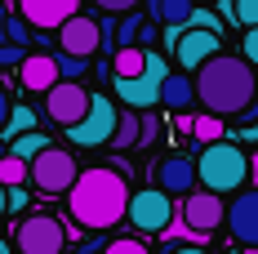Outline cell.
<instances>
[{"instance_id":"obj_34","label":"cell","mask_w":258,"mask_h":254,"mask_svg":"<svg viewBox=\"0 0 258 254\" xmlns=\"http://www.w3.org/2000/svg\"><path fill=\"white\" fill-rule=\"evenodd\" d=\"M103 14H129V9H138V0H94Z\"/></svg>"},{"instance_id":"obj_28","label":"cell","mask_w":258,"mask_h":254,"mask_svg":"<svg viewBox=\"0 0 258 254\" xmlns=\"http://www.w3.org/2000/svg\"><path fill=\"white\" fill-rule=\"evenodd\" d=\"M232 23L236 27H258V0H232Z\"/></svg>"},{"instance_id":"obj_31","label":"cell","mask_w":258,"mask_h":254,"mask_svg":"<svg viewBox=\"0 0 258 254\" xmlns=\"http://www.w3.org/2000/svg\"><path fill=\"white\" fill-rule=\"evenodd\" d=\"M240 58L258 67V27H245V36H240Z\"/></svg>"},{"instance_id":"obj_39","label":"cell","mask_w":258,"mask_h":254,"mask_svg":"<svg viewBox=\"0 0 258 254\" xmlns=\"http://www.w3.org/2000/svg\"><path fill=\"white\" fill-rule=\"evenodd\" d=\"M0 214H5V187H0Z\"/></svg>"},{"instance_id":"obj_32","label":"cell","mask_w":258,"mask_h":254,"mask_svg":"<svg viewBox=\"0 0 258 254\" xmlns=\"http://www.w3.org/2000/svg\"><path fill=\"white\" fill-rule=\"evenodd\" d=\"M156 134H160V121L156 116H138V147L156 143Z\"/></svg>"},{"instance_id":"obj_19","label":"cell","mask_w":258,"mask_h":254,"mask_svg":"<svg viewBox=\"0 0 258 254\" xmlns=\"http://www.w3.org/2000/svg\"><path fill=\"white\" fill-rule=\"evenodd\" d=\"M143 63H147V49L125 45V49L111 54V76H143Z\"/></svg>"},{"instance_id":"obj_33","label":"cell","mask_w":258,"mask_h":254,"mask_svg":"<svg viewBox=\"0 0 258 254\" xmlns=\"http://www.w3.org/2000/svg\"><path fill=\"white\" fill-rule=\"evenodd\" d=\"M23 54H27V49L9 45V40H0V67H18V63H23Z\"/></svg>"},{"instance_id":"obj_7","label":"cell","mask_w":258,"mask_h":254,"mask_svg":"<svg viewBox=\"0 0 258 254\" xmlns=\"http://www.w3.org/2000/svg\"><path fill=\"white\" fill-rule=\"evenodd\" d=\"M14 250L18 254H62L67 250V228H62V219H53V214H27L23 223L14 228Z\"/></svg>"},{"instance_id":"obj_1","label":"cell","mask_w":258,"mask_h":254,"mask_svg":"<svg viewBox=\"0 0 258 254\" xmlns=\"http://www.w3.org/2000/svg\"><path fill=\"white\" fill-rule=\"evenodd\" d=\"M191 89L209 116H240L249 103H258V67H249L240 54H214L191 72Z\"/></svg>"},{"instance_id":"obj_11","label":"cell","mask_w":258,"mask_h":254,"mask_svg":"<svg viewBox=\"0 0 258 254\" xmlns=\"http://www.w3.org/2000/svg\"><path fill=\"white\" fill-rule=\"evenodd\" d=\"M85 112H89V89L80 80H58V85L45 89V116H49L53 125L72 129Z\"/></svg>"},{"instance_id":"obj_22","label":"cell","mask_w":258,"mask_h":254,"mask_svg":"<svg viewBox=\"0 0 258 254\" xmlns=\"http://www.w3.org/2000/svg\"><path fill=\"white\" fill-rule=\"evenodd\" d=\"M45 147H49V138L36 134V129H27V134H18V138H9V156H18V161H31V156H40Z\"/></svg>"},{"instance_id":"obj_20","label":"cell","mask_w":258,"mask_h":254,"mask_svg":"<svg viewBox=\"0 0 258 254\" xmlns=\"http://www.w3.org/2000/svg\"><path fill=\"white\" fill-rule=\"evenodd\" d=\"M191 138L205 147V143H218V138H227V121L223 116H191Z\"/></svg>"},{"instance_id":"obj_12","label":"cell","mask_w":258,"mask_h":254,"mask_svg":"<svg viewBox=\"0 0 258 254\" xmlns=\"http://www.w3.org/2000/svg\"><path fill=\"white\" fill-rule=\"evenodd\" d=\"M72 14H80V0H18V18L31 31H58Z\"/></svg>"},{"instance_id":"obj_41","label":"cell","mask_w":258,"mask_h":254,"mask_svg":"<svg viewBox=\"0 0 258 254\" xmlns=\"http://www.w3.org/2000/svg\"><path fill=\"white\" fill-rule=\"evenodd\" d=\"M232 254H236V250H232Z\"/></svg>"},{"instance_id":"obj_23","label":"cell","mask_w":258,"mask_h":254,"mask_svg":"<svg viewBox=\"0 0 258 254\" xmlns=\"http://www.w3.org/2000/svg\"><path fill=\"white\" fill-rule=\"evenodd\" d=\"M27 183V161H18V156H0V187H23Z\"/></svg>"},{"instance_id":"obj_9","label":"cell","mask_w":258,"mask_h":254,"mask_svg":"<svg viewBox=\"0 0 258 254\" xmlns=\"http://www.w3.org/2000/svg\"><path fill=\"white\" fill-rule=\"evenodd\" d=\"M223 219H227V201L218 196V192H187L178 205V223L196 241H205L209 232H218L223 228Z\"/></svg>"},{"instance_id":"obj_21","label":"cell","mask_w":258,"mask_h":254,"mask_svg":"<svg viewBox=\"0 0 258 254\" xmlns=\"http://www.w3.org/2000/svg\"><path fill=\"white\" fill-rule=\"evenodd\" d=\"M111 147H120V152L138 147V112H120V116H116V129H111Z\"/></svg>"},{"instance_id":"obj_16","label":"cell","mask_w":258,"mask_h":254,"mask_svg":"<svg viewBox=\"0 0 258 254\" xmlns=\"http://www.w3.org/2000/svg\"><path fill=\"white\" fill-rule=\"evenodd\" d=\"M18 80H23V89H36V94H45L49 85H58V63H53V54H23Z\"/></svg>"},{"instance_id":"obj_29","label":"cell","mask_w":258,"mask_h":254,"mask_svg":"<svg viewBox=\"0 0 258 254\" xmlns=\"http://www.w3.org/2000/svg\"><path fill=\"white\" fill-rule=\"evenodd\" d=\"M103 254H152L138 236H116V241H107L103 245Z\"/></svg>"},{"instance_id":"obj_30","label":"cell","mask_w":258,"mask_h":254,"mask_svg":"<svg viewBox=\"0 0 258 254\" xmlns=\"http://www.w3.org/2000/svg\"><path fill=\"white\" fill-rule=\"evenodd\" d=\"M187 27H205V31H223V18H218V14H209L205 5H196V9H191V18H187Z\"/></svg>"},{"instance_id":"obj_38","label":"cell","mask_w":258,"mask_h":254,"mask_svg":"<svg viewBox=\"0 0 258 254\" xmlns=\"http://www.w3.org/2000/svg\"><path fill=\"white\" fill-rule=\"evenodd\" d=\"M5 14H9V9H0V40H5Z\"/></svg>"},{"instance_id":"obj_26","label":"cell","mask_w":258,"mask_h":254,"mask_svg":"<svg viewBox=\"0 0 258 254\" xmlns=\"http://www.w3.org/2000/svg\"><path fill=\"white\" fill-rule=\"evenodd\" d=\"M147 23V18H143V14H134V9H129V14H120V23H116V49H125V45H134V40H138V27Z\"/></svg>"},{"instance_id":"obj_27","label":"cell","mask_w":258,"mask_h":254,"mask_svg":"<svg viewBox=\"0 0 258 254\" xmlns=\"http://www.w3.org/2000/svg\"><path fill=\"white\" fill-rule=\"evenodd\" d=\"M5 40L18 45V49H27V45H31V27H27L18 14H5Z\"/></svg>"},{"instance_id":"obj_3","label":"cell","mask_w":258,"mask_h":254,"mask_svg":"<svg viewBox=\"0 0 258 254\" xmlns=\"http://www.w3.org/2000/svg\"><path fill=\"white\" fill-rule=\"evenodd\" d=\"M196 183L205 192H245L249 183V152L232 143V138H218V143H205L201 156H196Z\"/></svg>"},{"instance_id":"obj_25","label":"cell","mask_w":258,"mask_h":254,"mask_svg":"<svg viewBox=\"0 0 258 254\" xmlns=\"http://www.w3.org/2000/svg\"><path fill=\"white\" fill-rule=\"evenodd\" d=\"M53 63H58V80H80L89 72V58H76V54H53Z\"/></svg>"},{"instance_id":"obj_10","label":"cell","mask_w":258,"mask_h":254,"mask_svg":"<svg viewBox=\"0 0 258 254\" xmlns=\"http://www.w3.org/2000/svg\"><path fill=\"white\" fill-rule=\"evenodd\" d=\"M116 116H120V112H116V103L107 98V94H89V112L67 129V138H72L76 147H103V143H111Z\"/></svg>"},{"instance_id":"obj_15","label":"cell","mask_w":258,"mask_h":254,"mask_svg":"<svg viewBox=\"0 0 258 254\" xmlns=\"http://www.w3.org/2000/svg\"><path fill=\"white\" fill-rule=\"evenodd\" d=\"M227 228H232V236L249 250V245H258V187H249V192H236V201L227 205V219H223Z\"/></svg>"},{"instance_id":"obj_2","label":"cell","mask_w":258,"mask_h":254,"mask_svg":"<svg viewBox=\"0 0 258 254\" xmlns=\"http://www.w3.org/2000/svg\"><path fill=\"white\" fill-rule=\"evenodd\" d=\"M129 205V178L116 165H94V170H80L76 183L67 187V210L80 228L89 232H107L125 219Z\"/></svg>"},{"instance_id":"obj_40","label":"cell","mask_w":258,"mask_h":254,"mask_svg":"<svg viewBox=\"0 0 258 254\" xmlns=\"http://www.w3.org/2000/svg\"><path fill=\"white\" fill-rule=\"evenodd\" d=\"M240 254H258V245H249V250H240Z\"/></svg>"},{"instance_id":"obj_18","label":"cell","mask_w":258,"mask_h":254,"mask_svg":"<svg viewBox=\"0 0 258 254\" xmlns=\"http://www.w3.org/2000/svg\"><path fill=\"white\" fill-rule=\"evenodd\" d=\"M191 9H196V0H147V14L160 27H187Z\"/></svg>"},{"instance_id":"obj_5","label":"cell","mask_w":258,"mask_h":254,"mask_svg":"<svg viewBox=\"0 0 258 254\" xmlns=\"http://www.w3.org/2000/svg\"><path fill=\"white\" fill-rule=\"evenodd\" d=\"M169 76V67H165V58L156 49H147V63H143V76H111L116 85V98L125 103L129 112H147L160 103V80Z\"/></svg>"},{"instance_id":"obj_37","label":"cell","mask_w":258,"mask_h":254,"mask_svg":"<svg viewBox=\"0 0 258 254\" xmlns=\"http://www.w3.org/2000/svg\"><path fill=\"white\" fill-rule=\"evenodd\" d=\"M249 183L258 187V152H249Z\"/></svg>"},{"instance_id":"obj_17","label":"cell","mask_w":258,"mask_h":254,"mask_svg":"<svg viewBox=\"0 0 258 254\" xmlns=\"http://www.w3.org/2000/svg\"><path fill=\"white\" fill-rule=\"evenodd\" d=\"M160 103H165L169 112H187V107L196 103V89H191V76H187V72H169V76L160 80Z\"/></svg>"},{"instance_id":"obj_6","label":"cell","mask_w":258,"mask_h":254,"mask_svg":"<svg viewBox=\"0 0 258 254\" xmlns=\"http://www.w3.org/2000/svg\"><path fill=\"white\" fill-rule=\"evenodd\" d=\"M165 40H169V49L187 76L201 63H209L214 54H223V31H205V27H165Z\"/></svg>"},{"instance_id":"obj_4","label":"cell","mask_w":258,"mask_h":254,"mask_svg":"<svg viewBox=\"0 0 258 254\" xmlns=\"http://www.w3.org/2000/svg\"><path fill=\"white\" fill-rule=\"evenodd\" d=\"M76 174H80L76 156L67 152V147H53V143L40 156L27 161V178H31V187L45 192V196H67V187L76 183Z\"/></svg>"},{"instance_id":"obj_14","label":"cell","mask_w":258,"mask_h":254,"mask_svg":"<svg viewBox=\"0 0 258 254\" xmlns=\"http://www.w3.org/2000/svg\"><path fill=\"white\" fill-rule=\"evenodd\" d=\"M58 49L76 54V58H94V54H98V18L72 14L67 23L58 27Z\"/></svg>"},{"instance_id":"obj_35","label":"cell","mask_w":258,"mask_h":254,"mask_svg":"<svg viewBox=\"0 0 258 254\" xmlns=\"http://www.w3.org/2000/svg\"><path fill=\"white\" fill-rule=\"evenodd\" d=\"M169 254H209V250H205V245H174Z\"/></svg>"},{"instance_id":"obj_24","label":"cell","mask_w":258,"mask_h":254,"mask_svg":"<svg viewBox=\"0 0 258 254\" xmlns=\"http://www.w3.org/2000/svg\"><path fill=\"white\" fill-rule=\"evenodd\" d=\"M27 129H36V112L31 107H9V121H5V138H18V134H27Z\"/></svg>"},{"instance_id":"obj_13","label":"cell","mask_w":258,"mask_h":254,"mask_svg":"<svg viewBox=\"0 0 258 254\" xmlns=\"http://www.w3.org/2000/svg\"><path fill=\"white\" fill-rule=\"evenodd\" d=\"M152 178H156V187H160L165 196H187V192H196V161H191V156H178V152L160 156Z\"/></svg>"},{"instance_id":"obj_36","label":"cell","mask_w":258,"mask_h":254,"mask_svg":"<svg viewBox=\"0 0 258 254\" xmlns=\"http://www.w3.org/2000/svg\"><path fill=\"white\" fill-rule=\"evenodd\" d=\"M5 121H9V94L0 89V129H5Z\"/></svg>"},{"instance_id":"obj_8","label":"cell","mask_w":258,"mask_h":254,"mask_svg":"<svg viewBox=\"0 0 258 254\" xmlns=\"http://www.w3.org/2000/svg\"><path fill=\"white\" fill-rule=\"evenodd\" d=\"M125 219L134 232H165L174 223V196H165L160 187H143V192H129V205H125Z\"/></svg>"}]
</instances>
